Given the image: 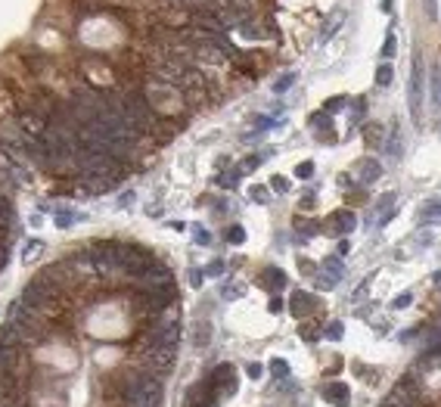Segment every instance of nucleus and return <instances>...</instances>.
<instances>
[{
  "instance_id": "obj_1",
  "label": "nucleus",
  "mask_w": 441,
  "mask_h": 407,
  "mask_svg": "<svg viewBox=\"0 0 441 407\" xmlns=\"http://www.w3.org/2000/svg\"><path fill=\"white\" fill-rule=\"evenodd\" d=\"M423 84H426V65H423V53L413 56V75H410V115L420 125L423 121Z\"/></svg>"
},
{
  "instance_id": "obj_2",
  "label": "nucleus",
  "mask_w": 441,
  "mask_h": 407,
  "mask_svg": "<svg viewBox=\"0 0 441 407\" xmlns=\"http://www.w3.org/2000/svg\"><path fill=\"white\" fill-rule=\"evenodd\" d=\"M218 398H221L218 386H212V382L205 379V382H199V386H190V389H187L183 404H187V407H215Z\"/></svg>"
},
{
  "instance_id": "obj_3",
  "label": "nucleus",
  "mask_w": 441,
  "mask_h": 407,
  "mask_svg": "<svg viewBox=\"0 0 441 407\" xmlns=\"http://www.w3.org/2000/svg\"><path fill=\"white\" fill-rule=\"evenodd\" d=\"M208 382L218 386L221 395H236V370L230 367V364H218V367L212 370V376H208Z\"/></svg>"
},
{
  "instance_id": "obj_4",
  "label": "nucleus",
  "mask_w": 441,
  "mask_h": 407,
  "mask_svg": "<svg viewBox=\"0 0 441 407\" xmlns=\"http://www.w3.org/2000/svg\"><path fill=\"white\" fill-rule=\"evenodd\" d=\"M354 224H357L354 212H345V209L333 212V215H330V221H327L330 233H351V230H354Z\"/></svg>"
},
{
  "instance_id": "obj_5",
  "label": "nucleus",
  "mask_w": 441,
  "mask_h": 407,
  "mask_svg": "<svg viewBox=\"0 0 441 407\" xmlns=\"http://www.w3.org/2000/svg\"><path fill=\"white\" fill-rule=\"evenodd\" d=\"M289 311L301 320V317H311L314 311H317V299L311 296V292H295L292 296V302H289Z\"/></svg>"
},
{
  "instance_id": "obj_6",
  "label": "nucleus",
  "mask_w": 441,
  "mask_h": 407,
  "mask_svg": "<svg viewBox=\"0 0 441 407\" xmlns=\"http://www.w3.org/2000/svg\"><path fill=\"white\" fill-rule=\"evenodd\" d=\"M258 283H261L264 289H270V292H280V289L286 286V274L280 270V267H264L261 277H258Z\"/></svg>"
},
{
  "instance_id": "obj_7",
  "label": "nucleus",
  "mask_w": 441,
  "mask_h": 407,
  "mask_svg": "<svg viewBox=\"0 0 441 407\" xmlns=\"http://www.w3.org/2000/svg\"><path fill=\"white\" fill-rule=\"evenodd\" d=\"M323 398H327L330 404H336V407H345L348 398H351V389H348L345 382H330V386L323 389Z\"/></svg>"
},
{
  "instance_id": "obj_8",
  "label": "nucleus",
  "mask_w": 441,
  "mask_h": 407,
  "mask_svg": "<svg viewBox=\"0 0 441 407\" xmlns=\"http://www.w3.org/2000/svg\"><path fill=\"white\" fill-rule=\"evenodd\" d=\"M339 277H342V264H339V258H327L323 261V277H320L317 283H320V286H336V283H339Z\"/></svg>"
},
{
  "instance_id": "obj_9",
  "label": "nucleus",
  "mask_w": 441,
  "mask_h": 407,
  "mask_svg": "<svg viewBox=\"0 0 441 407\" xmlns=\"http://www.w3.org/2000/svg\"><path fill=\"white\" fill-rule=\"evenodd\" d=\"M379 177H382V165L376 159H364V162H360V184H364V187L376 184Z\"/></svg>"
},
{
  "instance_id": "obj_10",
  "label": "nucleus",
  "mask_w": 441,
  "mask_h": 407,
  "mask_svg": "<svg viewBox=\"0 0 441 407\" xmlns=\"http://www.w3.org/2000/svg\"><path fill=\"white\" fill-rule=\"evenodd\" d=\"M22 65H25L31 75H41V72L50 65V59H47L44 53H25V56H22Z\"/></svg>"
},
{
  "instance_id": "obj_11",
  "label": "nucleus",
  "mask_w": 441,
  "mask_h": 407,
  "mask_svg": "<svg viewBox=\"0 0 441 407\" xmlns=\"http://www.w3.org/2000/svg\"><path fill=\"white\" fill-rule=\"evenodd\" d=\"M429 91H432V112H438V62H432V72H429Z\"/></svg>"
},
{
  "instance_id": "obj_12",
  "label": "nucleus",
  "mask_w": 441,
  "mask_h": 407,
  "mask_svg": "<svg viewBox=\"0 0 441 407\" xmlns=\"http://www.w3.org/2000/svg\"><path fill=\"white\" fill-rule=\"evenodd\" d=\"M227 242H230V246H243V242H246V230L239 227V224L227 227Z\"/></svg>"
},
{
  "instance_id": "obj_13",
  "label": "nucleus",
  "mask_w": 441,
  "mask_h": 407,
  "mask_svg": "<svg viewBox=\"0 0 441 407\" xmlns=\"http://www.w3.org/2000/svg\"><path fill=\"white\" fill-rule=\"evenodd\" d=\"M270 373H273L276 379H286V376H289V364L280 360V357H273V360H270Z\"/></svg>"
},
{
  "instance_id": "obj_14",
  "label": "nucleus",
  "mask_w": 441,
  "mask_h": 407,
  "mask_svg": "<svg viewBox=\"0 0 441 407\" xmlns=\"http://www.w3.org/2000/svg\"><path fill=\"white\" fill-rule=\"evenodd\" d=\"M364 137H367V146H370V149H376V146L382 143V128H379V125H370Z\"/></svg>"
},
{
  "instance_id": "obj_15",
  "label": "nucleus",
  "mask_w": 441,
  "mask_h": 407,
  "mask_svg": "<svg viewBox=\"0 0 441 407\" xmlns=\"http://www.w3.org/2000/svg\"><path fill=\"white\" fill-rule=\"evenodd\" d=\"M199 333H196V348H202V345H208V339H212V327H208V323H199V327H196Z\"/></svg>"
},
{
  "instance_id": "obj_16",
  "label": "nucleus",
  "mask_w": 441,
  "mask_h": 407,
  "mask_svg": "<svg viewBox=\"0 0 441 407\" xmlns=\"http://www.w3.org/2000/svg\"><path fill=\"white\" fill-rule=\"evenodd\" d=\"M391 78H394L391 65H379V69H376V84H379V87H388V84H391Z\"/></svg>"
},
{
  "instance_id": "obj_17",
  "label": "nucleus",
  "mask_w": 441,
  "mask_h": 407,
  "mask_svg": "<svg viewBox=\"0 0 441 407\" xmlns=\"http://www.w3.org/2000/svg\"><path fill=\"white\" fill-rule=\"evenodd\" d=\"M239 174H243V168H233L230 174H221V177H218V184H221V187H230V190H233V187H236V177H239Z\"/></svg>"
},
{
  "instance_id": "obj_18",
  "label": "nucleus",
  "mask_w": 441,
  "mask_h": 407,
  "mask_svg": "<svg viewBox=\"0 0 441 407\" xmlns=\"http://www.w3.org/2000/svg\"><path fill=\"white\" fill-rule=\"evenodd\" d=\"M292 81H295V72H286V75H283V78H280L276 84H273V91H276V94H283V91H289V84H292Z\"/></svg>"
},
{
  "instance_id": "obj_19",
  "label": "nucleus",
  "mask_w": 441,
  "mask_h": 407,
  "mask_svg": "<svg viewBox=\"0 0 441 407\" xmlns=\"http://www.w3.org/2000/svg\"><path fill=\"white\" fill-rule=\"evenodd\" d=\"M44 249V242H25V261H31V258H37V252H41Z\"/></svg>"
},
{
  "instance_id": "obj_20",
  "label": "nucleus",
  "mask_w": 441,
  "mask_h": 407,
  "mask_svg": "<svg viewBox=\"0 0 441 407\" xmlns=\"http://www.w3.org/2000/svg\"><path fill=\"white\" fill-rule=\"evenodd\" d=\"M270 187H273L276 193H286V190H289V180H286L283 174H273V177H270Z\"/></svg>"
},
{
  "instance_id": "obj_21",
  "label": "nucleus",
  "mask_w": 441,
  "mask_h": 407,
  "mask_svg": "<svg viewBox=\"0 0 441 407\" xmlns=\"http://www.w3.org/2000/svg\"><path fill=\"white\" fill-rule=\"evenodd\" d=\"M75 218H78V215H72V212H56V215H53V221H56V227H68V224H72Z\"/></svg>"
},
{
  "instance_id": "obj_22",
  "label": "nucleus",
  "mask_w": 441,
  "mask_h": 407,
  "mask_svg": "<svg viewBox=\"0 0 441 407\" xmlns=\"http://www.w3.org/2000/svg\"><path fill=\"white\" fill-rule=\"evenodd\" d=\"M298 333H301V339H308V342H314V339L320 336V333H317V327H314V323H301V330H298Z\"/></svg>"
},
{
  "instance_id": "obj_23",
  "label": "nucleus",
  "mask_w": 441,
  "mask_h": 407,
  "mask_svg": "<svg viewBox=\"0 0 441 407\" xmlns=\"http://www.w3.org/2000/svg\"><path fill=\"white\" fill-rule=\"evenodd\" d=\"M327 336H330L333 342H339V339H342V323H339V320H333L330 327H327Z\"/></svg>"
},
{
  "instance_id": "obj_24",
  "label": "nucleus",
  "mask_w": 441,
  "mask_h": 407,
  "mask_svg": "<svg viewBox=\"0 0 441 407\" xmlns=\"http://www.w3.org/2000/svg\"><path fill=\"white\" fill-rule=\"evenodd\" d=\"M342 19H345V13H336V16H333V22L327 25V31H323V37H330V34H336V25H342Z\"/></svg>"
},
{
  "instance_id": "obj_25",
  "label": "nucleus",
  "mask_w": 441,
  "mask_h": 407,
  "mask_svg": "<svg viewBox=\"0 0 441 407\" xmlns=\"http://www.w3.org/2000/svg\"><path fill=\"white\" fill-rule=\"evenodd\" d=\"M364 109H367V100L360 97V100L354 103V115H351V118H354V121H360V118H364Z\"/></svg>"
},
{
  "instance_id": "obj_26",
  "label": "nucleus",
  "mask_w": 441,
  "mask_h": 407,
  "mask_svg": "<svg viewBox=\"0 0 441 407\" xmlns=\"http://www.w3.org/2000/svg\"><path fill=\"white\" fill-rule=\"evenodd\" d=\"M342 103H345V97H333V100H327V106H323V109H327V112H339V109H342Z\"/></svg>"
},
{
  "instance_id": "obj_27",
  "label": "nucleus",
  "mask_w": 441,
  "mask_h": 407,
  "mask_svg": "<svg viewBox=\"0 0 441 407\" xmlns=\"http://www.w3.org/2000/svg\"><path fill=\"white\" fill-rule=\"evenodd\" d=\"M388 152H391V159H401V140H398V134H391V143H388Z\"/></svg>"
},
{
  "instance_id": "obj_28",
  "label": "nucleus",
  "mask_w": 441,
  "mask_h": 407,
  "mask_svg": "<svg viewBox=\"0 0 441 407\" xmlns=\"http://www.w3.org/2000/svg\"><path fill=\"white\" fill-rule=\"evenodd\" d=\"M205 274H208V277H221V274H224V261H212V264L205 267Z\"/></svg>"
},
{
  "instance_id": "obj_29",
  "label": "nucleus",
  "mask_w": 441,
  "mask_h": 407,
  "mask_svg": "<svg viewBox=\"0 0 441 407\" xmlns=\"http://www.w3.org/2000/svg\"><path fill=\"white\" fill-rule=\"evenodd\" d=\"M382 56H394V34L385 37V44H382Z\"/></svg>"
},
{
  "instance_id": "obj_30",
  "label": "nucleus",
  "mask_w": 441,
  "mask_h": 407,
  "mask_svg": "<svg viewBox=\"0 0 441 407\" xmlns=\"http://www.w3.org/2000/svg\"><path fill=\"white\" fill-rule=\"evenodd\" d=\"M295 174H298V177H311V174H314V165H311V162H301V165L295 168Z\"/></svg>"
},
{
  "instance_id": "obj_31",
  "label": "nucleus",
  "mask_w": 441,
  "mask_h": 407,
  "mask_svg": "<svg viewBox=\"0 0 441 407\" xmlns=\"http://www.w3.org/2000/svg\"><path fill=\"white\" fill-rule=\"evenodd\" d=\"M196 242H205V246H208V242H212V233L202 230V227H196Z\"/></svg>"
},
{
  "instance_id": "obj_32",
  "label": "nucleus",
  "mask_w": 441,
  "mask_h": 407,
  "mask_svg": "<svg viewBox=\"0 0 441 407\" xmlns=\"http://www.w3.org/2000/svg\"><path fill=\"white\" fill-rule=\"evenodd\" d=\"M410 302H413V296H410V292H404V296H398V299H394V308H407Z\"/></svg>"
},
{
  "instance_id": "obj_33",
  "label": "nucleus",
  "mask_w": 441,
  "mask_h": 407,
  "mask_svg": "<svg viewBox=\"0 0 441 407\" xmlns=\"http://www.w3.org/2000/svg\"><path fill=\"white\" fill-rule=\"evenodd\" d=\"M283 305H286L283 299H270V305H267V308H270V314H280V311H283Z\"/></svg>"
},
{
  "instance_id": "obj_34",
  "label": "nucleus",
  "mask_w": 441,
  "mask_h": 407,
  "mask_svg": "<svg viewBox=\"0 0 441 407\" xmlns=\"http://www.w3.org/2000/svg\"><path fill=\"white\" fill-rule=\"evenodd\" d=\"M252 199H258V202H267V190H264V187H255V190H252Z\"/></svg>"
},
{
  "instance_id": "obj_35",
  "label": "nucleus",
  "mask_w": 441,
  "mask_h": 407,
  "mask_svg": "<svg viewBox=\"0 0 441 407\" xmlns=\"http://www.w3.org/2000/svg\"><path fill=\"white\" fill-rule=\"evenodd\" d=\"M246 373H249L252 379H258V376H261V364H249V367H246Z\"/></svg>"
},
{
  "instance_id": "obj_36",
  "label": "nucleus",
  "mask_w": 441,
  "mask_h": 407,
  "mask_svg": "<svg viewBox=\"0 0 441 407\" xmlns=\"http://www.w3.org/2000/svg\"><path fill=\"white\" fill-rule=\"evenodd\" d=\"M264 162V155H249V162H246V168H258Z\"/></svg>"
},
{
  "instance_id": "obj_37",
  "label": "nucleus",
  "mask_w": 441,
  "mask_h": 407,
  "mask_svg": "<svg viewBox=\"0 0 441 407\" xmlns=\"http://www.w3.org/2000/svg\"><path fill=\"white\" fill-rule=\"evenodd\" d=\"M239 292H243V289H239V286H224V296H227V299H230V296H233V299H236V296H239Z\"/></svg>"
},
{
  "instance_id": "obj_38",
  "label": "nucleus",
  "mask_w": 441,
  "mask_h": 407,
  "mask_svg": "<svg viewBox=\"0 0 441 407\" xmlns=\"http://www.w3.org/2000/svg\"><path fill=\"white\" fill-rule=\"evenodd\" d=\"M391 218H394V209H388V212H385V215H382V218H379V227H382V224H388V221H391Z\"/></svg>"
},
{
  "instance_id": "obj_39",
  "label": "nucleus",
  "mask_w": 441,
  "mask_h": 407,
  "mask_svg": "<svg viewBox=\"0 0 441 407\" xmlns=\"http://www.w3.org/2000/svg\"><path fill=\"white\" fill-rule=\"evenodd\" d=\"M190 277H193V286H199V283H202V270H193Z\"/></svg>"
},
{
  "instance_id": "obj_40",
  "label": "nucleus",
  "mask_w": 441,
  "mask_h": 407,
  "mask_svg": "<svg viewBox=\"0 0 441 407\" xmlns=\"http://www.w3.org/2000/svg\"><path fill=\"white\" fill-rule=\"evenodd\" d=\"M391 4H394V0H382V10L388 13V10H391Z\"/></svg>"
}]
</instances>
